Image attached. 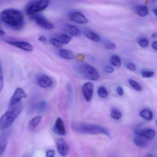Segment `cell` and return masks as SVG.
Wrapping results in <instances>:
<instances>
[{"label":"cell","mask_w":157,"mask_h":157,"mask_svg":"<svg viewBox=\"0 0 157 157\" xmlns=\"http://www.w3.org/2000/svg\"><path fill=\"white\" fill-rule=\"evenodd\" d=\"M27 97V95L23 89L20 87L17 88L16 89L14 94L11 98L9 102V106L10 107H13L18 104L22 99L25 98Z\"/></svg>","instance_id":"7"},{"label":"cell","mask_w":157,"mask_h":157,"mask_svg":"<svg viewBox=\"0 0 157 157\" xmlns=\"http://www.w3.org/2000/svg\"><path fill=\"white\" fill-rule=\"evenodd\" d=\"M117 91L118 92V94L120 96H123L124 95V93L123 89L121 86H120L117 87Z\"/></svg>","instance_id":"38"},{"label":"cell","mask_w":157,"mask_h":157,"mask_svg":"<svg viewBox=\"0 0 157 157\" xmlns=\"http://www.w3.org/2000/svg\"><path fill=\"white\" fill-rule=\"evenodd\" d=\"M1 19L5 25L15 30H21L25 25L23 13L14 8L3 10L1 13Z\"/></svg>","instance_id":"1"},{"label":"cell","mask_w":157,"mask_h":157,"mask_svg":"<svg viewBox=\"0 0 157 157\" xmlns=\"http://www.w3.org/2000/svg\"><path fill=\"white\" fill-rule=\"evenodd\" d=\"M58 152L61 156L65 157L69 153V148L66 142L63 139H59L57 142Z\"/></svg>","instance_id":"13"},{"label":"cell","mask_w":157,"mask_h":157,"mask_svg":"<svg viewBox=\"0 0 157 157\" xmlns=\"http://www.w3.org/2000/svg\"><path fill=\"white\" fill-rule=\"evenodd\" d=\"M38 40L40 41V42H42V43H46L47 41V38H46V37L43 36H40L38 38Z\"/></svg>","instance_id":"39"},{"label":"cell","mask_w":157,"mask_h":157,"mask_svg":"<svg viewBox=\"0 0 157 157\" xmlns=\"http://www.w3.org/2000/svg\"><path fill=\"white\" fill-rule=\"evenodd\" d=\"M147 139L140 136H137L134 139V143L137 146L144 147L146 146L148 144Z\"/></svg>","instance_id":"20"},{"label":"cell","mask_w":157,"mask_h":157,"mask_svg":"<svg viewBox=\"0 0 157 157\" xmlns=\"http://www.w3.org/2000/svg\"><path fill=\"white\" fill-rule=\"evenodd\" d=\"M68 17L71 21L77 24L84 25L88 23V19L83 14L78 11H73L68 14Z\"/></svg>","instance_id":"8"},{"label":"cell","mask_w":157,"mask_h":157,"mask_svg":"<svg viewBox=\"0 0 157 157\" xmlns=\"http://www.w3.org/2000/svg\"><path fill=\"white\" fill-rule=\"evenodd\" d=\"M49 0H30L27 3L25 11L28 15L32 16L45 10L49 4Z\"/></svg>","instance_id":"4"},{"label":"cell","mask_w":157,"mask_h":157,"mask_svg":"<svg viewBox=\"0 0 157 157\" xmlns=\"http://www.w3.org/2000/svg\"><path fill=\"white\" fill-rule=\"evenodd\" d=\"M152 48H153L155 50L157 51V41H155L153 42L152 44Z\"/></svg>","instance_id":"40"},{"label":"cell","mask_w":157,"mask_h":157,"mask_svg":"<svg viewBox=\"0 0 157 157\" xmlns=\"http://www.w3.org/2000/svg\"><path fill=\"white\" fill-rule=\"evenodd\" d=\"M0 34H1V36H4L5 35V33L4 31L2 30V29H1V30H0Z\"/></svg>","instance_id":"41"},{"label":"cell","mask_w":157,"mask_h":157,"mask_svg":"<svg viewBox=\"0 0 157 157\" xmlns=\"http://www.w3.org/2000/svg\"><path fill=\"white\" fill-rule=\"evenodd\" d=\"M3 86V77L2 68V64L1 65V71H0V90L2 91Z\"/></svg>","instance_id":"35"},{"label":"cell","mask_w":157,"mask_h":157,"mask_svg":"<svg viewBox=\"0 0 157 157\" xmlns=\"http://www.w3.org/2000/svg\"><path fill=\"white\" fill-rule=\"evenodd\" d=\"M76 60L78 62H82L84 60L85 56L83 54H78L76 56Z\"/></svg>","instance_id":"33"},{"label":"cell","mask_w":157,"mask_h":157,"mask_svg":"<svg viewBox=\"0 0 157 157\" xmlns=\"http://www.w3.org/2000/svg\"><path fill=\"white\" fill-rule=\"evenodd\" d=\"M49 42L52 45L57 48H61L63 46L60 43V42L56 39L55 37L51 38L49 40Z\"/></svg>","instance_id":"29"},{"label":"cell","mask_w":157,"mask_h":157,"mask_svg":"<svg viewBox=\"0 0 157 157\" xmlns=\"http://www.w3.org/2000/svg\"><path fill=\"white\" fill-rule=\"evenodd\" d=\"M137 136H143L147 140H152L155 138L156 132L152 129H146L144 130H136L135 132Z\"/></svg>","instance_id":"14"},{"label":"cell","mask_w":157,"mask_h":157,"mask_svg":"<svg viewBox=\"0 0 157 157\" xmlns=\"http://www.w3.org/2000/svg\"><path fill=\"white\" fill-rule=\"evenodd\" d=\"M55 151L53 150H49L47 151L46 153V157H55Z\"/></svg>","instance_id":"37"},{"label":"cell","mask_w":157,"mask_h":157,"mask_svg":"<svg viewBox=\"0 0 157 157\" xmlns=\"http://www.w3.org/2000/svg\"><path fill=\"white\" fill-rule=\"evenodd\" d=\"M146 157H153V156H152V155H151V154H148V155H147L146 156Z\"/></svg>","instance_id":"44"},{"label":"cell","mask_w":157,"mask_h":157,"mask_svg":"<svg viewBox=\"0 0 157 157\" xmlns=\"http://www.w3.org/2000/svg\"><path fill=\"white\" fill-rule=\"evenodd\" d=\"M55 37L63 46L68 44L72 40V36L67 34H60Z\"/></svg>","instance_id":"19"},{"label":"cell","mask_w":157,"mask_h":157,"mask_svg":"<svg viewBox=\"0 0 157 157\" xmlns=\"http://www.w3.org/2000/svg\"><path fill=\"white\" fill-rule=\"evenodd\" d=\"M30 17L37 25L42 28L47 30H51L54 28L53 24L42 15L37 13L30 16Z\"/></svg>","instance_id":"6"},{"label":"cell","mask_w":157,"mask_h":157,"mask_svg":"<svg viewBox=\"0 0 157 157\" xmlns=\"http://www.w3.org/2000/svg\"><path fill=\"white\" fill-rule=\"evenodd\" d=\"M59 53L60 57L65 59L73 60L75 58L73 52L67 50H60Z\"/></svg>","instance_id":"22"},{"label":"cell","mask_w":157,"mask_h":157,"mask_svg":"<svg viewBox=\"0 0 157 157\" xmlns=\"http://www.w3.org/2000/svg\"><path fill=\"white\" fill-rule=\"evenodd\" d=\"M64 30L68 35L74 36H78L81 34V31L79 29L73 25L67 24L64 27Z\"/></svg>","instance_id":"15"},{"label":"cell","mask_w":157,"mask_h":157,"mask_svg":"<svg viewBox=\"0 0 157 157\" xmlns=\"http://www.w3.org/2000/svg\"><path fill=\"white\" fill-rule=\"evenodd\" d=\"M53 131L54 133L58 135L63 136L66 135V132L64 123L60 117L56 120L53 128Z\"/></svg>","instance_id":"11"},{"label":"cell","mask_w":157,"mask_h":157,"mask_svg":"<svg viewBox=\"0 0 157 157\" xmlns=\"http://www.w3.org/2000/svg\"><path fill=\"white\" fill-rule=\"evenodd\" d=\"M78 72L84 78L96 81L100 78L98 72L94 67L87 64H82L77 67Z\"/></svg>","instance_id":"5"},{"label":"cell","mask_w":157,"mask_h":157,"mask_svg":"<svg viewBox=\"0 0 157 157\" xmlns=\"http://www.w3.org/2000/svg\"><path fill=\"white\" fill-rule=\"evenodd\" d=\"M128 82H129L130 85L135 90H137V91H142V90H143V88L141 86V85L134 79H132V78H129Z\"/></svg>","instance_id":"27"},{"label":"cell","mask_w":157,"mask_h":157,"mask_svg":"<svg viewBox=\"0 0 157 157\" xmlns=\"http://www.w3.org/2000/svg\"><path fill=\"white\" fill-rule=\"evenodd\" d=\"M139 114L142 118L146 121H150L153 119V114L152 111L147 109L142 110Z\"/></svg>","instance_id":"23"},{"label":"cell","mask_w":157,"mask_h":157,"mask_svg":"<svg viewBox=\"0 0 157 157\" xmlns=\"http://www.w3.org/2000/svg\"><path fill=\"white\" fill-rule=\"evenodd\" d=\"M94 84L90 82L85 83L82 86V90L85 99L89 102L92 99L94 94Z\"/></svg>","instance_id":"10"},{"label":"cell","mask_w":157,"mask_h":157,"mask_svg":"<svg viewBox=\"0 0 157 157\" xmlns=\"http://www.w3.org/2000/svg\"><path fill=\"white\" fill-rule=\"evenodd\" d=\"M111 62L115 67H120L121 65V60L120 58L117 55H113L111 59Z\"/></svg>","instance_id":"26"},{"label":"cell","mask_w":157,"mask_h":157,"mask_svg":"<svg viewBox=\"0 0 157 157\" xmlns=\"http://www.w3.org/2000/svg\"><path fill=\"white\" fill-rule=\"evenodd\" d=\"M48 103L46 101H42L37 104L36 110L38 113L44 112L48 108Z\"/></svg>","instance_id":"24"},{"label":"cell","mask_w":157,"mask_h":157,"mask_svg":"<svg viewBox=\"0 0 157 157\" xmlns=\"http://www.w3.org/2000/svg\"><path fill=\"white\" fill-rule=\"evenodd\" d=\"M111 115L112 118L116 120H120L122 116L120 112L119 111L118 109H113L112 110Z\"/></svg>","instance_id":"28"},{"label":"cell","mask_w":157,"mask_h":157,"mask_svg":"<svg viewBox=\"0 0 157 157\" xmlns=\"http://www.w3.org/2000/svg\"><path fill=\"white\" fill-rule=\"evenodd\" d=\"M8 135L7 132L2 133L0 136V154L1 155L3 154L7 147L8 144Z\"/></svg>","instance_id":"16"},{"label":"cell","mask_w":157,"mask_h":157,"mask_svg":"<svg viewBox=\"0 0 157 157\" xmlns=\"http://www.w3.org/2000/svg\"><path fill=\"white\" fill-rule=\"evenodd\" d=\"M42 120V116L40 115L36 116L32 118L28 124V127L29 130L32 131V130H35L38 125L39 124Z\"/></svg>","instance_id":"18"},{"label":"cell","mask_w":157,"mask_h":157,"mask_svg":"<svg viewBox=\"0 0 157 157\" xmlns=\"http://www.w3.org/2000/svg\"><path fill=\"white\" fill-rule=\"evenodd\" d=\"M139 44L140 46L142 48H147L149 45L148 40L146 39H142L139 40Z\"/></svg>","instance_id":"32"},{"label":"cell","mask_w":157,"mask_h":157,"mask_svg":"<svg viewBox=\"0 0 157 157\" xmlns=\"http://www.w3.org/2000/svg\"><path fill=\"white\" fill-rule=\"evenodd\" d=\"M104 46L106 49L108 50H115L116 48L115 44L110 41H105Z\"/></svg>","instance_id":"31"},{"label":"cell","mask_w":157,"mask_h":157,"mask_svg":"<svg viewBox=\"0 0 157 157\" xmlns=\"http://www.w3.org/2000/svg\"><path fill=\"white\" fill-rule=\"evenodd\" d=\"M13 108L6 112L0 119V130H5L8 128L22 112L23 107L20 104L13 106Z\"/></svg>","instance_id":"3"},{"label":"cell","mask_w":157,"mask_h":157,"mask_svg":"<svg viewBox=\"0 0 157 157\" xmlns=\"http://www.w3.org/2000/svg\"><path fill=\"white\" fill-rule=\"evenodd\" d=\"M153 13L155 14V15L156 16L157 18V8H155V9H153Z\"/></svg>","instance_id":"43"},{"label":"cell","mask_w":157,"mask_h":157,"mask_svg":"<svg viewBox=\"0 0 157 157\" xmlns=\"http://www.w3.org/2000/svg\"><path fill=\"white\" fill-rule=\"evenodd\" d=\"M135 12L140 17H144L148 15V8L145 5L138 6L135 8Z\"/></svg>","instance_id":"21"},{"label":"cell","mask_w":157,"mask_h":157,"mask_svg":"<svg viewBox=\"0 0 157 157\" xmlns=\"http://www.w3.org/2000/svg\"><path fill=\"white\" fill-rule=\"evenodd\" d=\"M155 73L152 71H144L142 72V75L143 78H149L153 77Z\"/></svg>","instance_id":"30"},{"label":"cell","mask_w":157,"mask_h":157,"mask_svg":"<svg viewBox=\"0 0 157 157\" xmlns=\"http://www.w3.org/2000/svg\"><path fill=\"white\" fill-rule=\"evenodd\" d=\"M98 95H99L100 98H107L108 96V92L106 87L104 86L100 87L99 88L97 91Z\"/></svg>","instance_id":"25"},{"label":"cell","mask_w":157,"mask_h":157,"mask_svg":"<svg viewBox=\"0 0 157 157\" xmlns=\"http://www.w3.org/2000/svg\"><path fill=\"white\" fill-rule=\"evenodd\" d=\"M114 69L111 66H106L104 67V71L105 72L108 74L112 73L114 71Z\"/></svg>","instance_id":"36"},{"label":"cell","mask_w":157,"mask_h":157,"mask_svg":"<svg viewBox=\"0 0 157 157\" xmlns=\"http://www.w3.org/2000/svg\"><path fill=\"white\" fill-rule=\"evenodd\" d=\"M37 81L38 85L42 88H48L53 84L52 79L46 75H41L38 76Z\"/></svg>","instance_id":"12"},{"label":"cell","mask_w":157,"mask_h":157,"mask_svg":"<svg viewBox=\"0 0 157 157\" xmlns=\"http://www.w3.org/2000/svg\"><path fill=\"white\" fill-rule=\"evenodd\" d=\"M6 42L11 46L18 48L28 52H32L34 51L33 46L29 42L23 41H6Z\"/></svg>","instance_id":"9"},{"label":"cell","mask_w":157,"mask_h":157,"mask_svg":"<svg viewBox=\"0 0 157 157\" xmlns=\"http://www.w3.org/2000/svg\"><path fill=\"white\" fill-rule=\"evenodd\" d=\"M72 128L74 132L82 134H104L108 136H110L108 130L97 124L73 122L72 123Z\"/></svg>","instance_id":"2"},{"label":"cell","mask_w":157,"mask_h":157,"mask_svg":"<svg viewBox=\"0 0 157 157\" xmlns=\"http://www.w3.org/2000/svg\"><path fill=\"white\" fill-rule=\"evenodd\" d=\"M84 34L88 39L95 42H99L101 40L100 37L97 34L88 29L84 30Z\"/></svg>","instance_id":"17"},{"label":"cell","mask_w":157,"mask_h":157,"mask_svg":"<svg viewBox=\"0 0 157 157\" xmlns=\"http://www.w3.org/2000/svg\"><path fill=\"white\" fill-rule=\"evenodd\" d=\"M126 68L130 71H135L136 70V67L135 64L131 63H127L126 64Z\"/></svg>","instance_id":"34"},{"label":"cell","mask_w":157,"mask_h":157,"mask_svg":"<svg viewBox=\"0 0 157 157\" xmlns=\"http://www.w3.org/2000/svg\"><path fill=\"white\" fill-rule=\"evenodd\" d=\"M151 37L154 38H155L157 37V33H153L151 35Z\"/></svg>","instance_id":"42"}]
</instances>
